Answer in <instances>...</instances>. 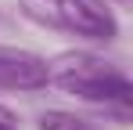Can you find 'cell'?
Listing matches in <instances>:
<instances>
[{
  "label": "cell",
  "mask_w": 133,
  "mask_h": 130,
  "mask_svg": "<svg viewBox=\"0 0 133 130\" xmlns=\"http://www.w3.org/2000/svg\"><path fill=\"white\" fill-rule=\"evenodd\" d=\"M47 83L72 94L76 101L87 105H101V108H115L122 119L130 112V98H133V83L126 76L122 65L108 62L104 54L94 51H65L58 58L47 62Z\"/></svg>",
  "instance_id": "1"
},
{
  "label": "cell",
  "mask_w": 133,
  "mask_h": 130,
  "mask_svg": "<svg viewBox=\"0 0 133 130\" xmlns=\"http://www.w3.org/2000/svg\"><path fill=\"white\" fill-rule=\"evenodd\" d=\"M22 15L43 29H58L79 40H115L119 22L108 0H18Z\"/></svg>",
  "instance_id": "2"
},
{
  "label": "cell",
  "mask_w": 133,
  "mask_h": 130,
  "mask_svg": "<svg viewBox=\"0 0 133 130\" xmlns=\"http://www.w3.org/2000/svg\"><path fill=\"white\" fill-rule=\"evenodd\" d=\"M47 87V58L0 43V90H40Z\"/></svg>",
  "instance_id": "3"
},
{
  "label": "cell",
  "mask_w": 133,
  "mask_h": 130,
  "mask_svg": "<svg viewBox=\"0 0 133 130\" xmlns=\"http://www.w3.org/2000/svg\"><path fill=\"white\" fill-rule=\"evenodd\" d=\"M40 130H108L104 123L79 116V112H65V108H50L40 116Z\"/></svg>",
  "instance_id": "4"
},
{
  "label": "cell",
  "mask_w": 133,
  "mask_h": 130,
  "mask_svg": "<svg viewBox=\"0 0 133 130\" xmlns=\"http://www.w3.org/2000/svg\"><path fill=\"white\" fill-rule=\"evenodd\" d=\"M0 130H18V123H15V116L7 112V108L0 105Z\"/></svg>",
  "instance_id": "5"
},
{
  "label": "cell",
  "mask_w": 133,
  "mask_h": 130,
  "mask_svg": "<svg viewBox=\"0 0 133 130\" xmlns=\"http://www.w3.org/2000/svg\"><path fill=\"white\" fill-rule=\"evenodd\" d=\"M119 4H130V0H119Z\"/></svg>",
  "instance_id": "6"
}]
</instances>
